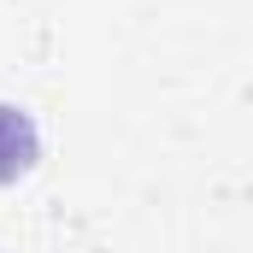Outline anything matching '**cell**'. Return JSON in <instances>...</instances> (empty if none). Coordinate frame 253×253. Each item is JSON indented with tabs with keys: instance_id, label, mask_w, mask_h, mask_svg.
I'll return each instance as SVG.
<instances>
[{
	"instance_id": "1",
	"label": "cell",
	"mask_w": 253,
	"mask_h": 253,
	"mask_svg": "<svg viewBox=\"0 0 253 253\" xmlns=\"http://www.w3.org/2000/svg\"><path fill=\"white\" fill-rule=\"evenodd\" d=\"M42 141H36V124L18 112V106H0V183H18L30 165H36Z\"/></svg>"
}]
</instances>
